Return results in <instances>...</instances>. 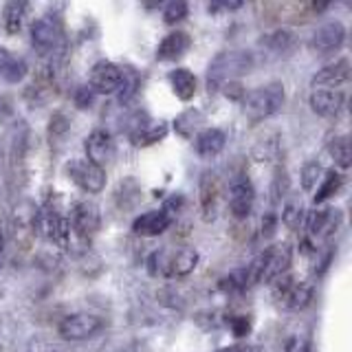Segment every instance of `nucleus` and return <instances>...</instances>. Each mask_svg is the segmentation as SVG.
<instances>
[{
	"mask_svg": "<svg viewBox=\"0 0 352 352\" xmlns=\"http://www.w3.org/2000/svg\"><path fill=\"white\" fill-rule=\"evenodd\" d=\"M86 161H91L97 168H106L115 157V141L108 130H93L84 141Z\"/></svg>",
	"mask_w": 352,
	"mask_h": 352,
	"instance_id": "9b49d317",
	"label": "nucleus"
},
{
	"mask_svg": "<svg viewBox=\"0 0 352 352\" xmlns=\"http://www.w3.org/2000/svg\"><path fill=\"white\" fill-rule=\"evenodd\" d=\"M223 88H225V95H227L229 99H236V102H238V99H240V102L245 99V91H242V86H240L238 82H229V84H225Z\"/></svg>",
	"mask_w": 352,
	"mask_h": 352,
	"instance_id": "58836bf2",
	"label": "nucleus"
},
{
	"mask_svg": "<svg viewBox=\"0 0 352 352\" xmlns=\"http://www.w3.org/2000/svg\"><path fill=\"white\" fill-rule=\"evenodd\" d=\"M7 60H9V53H7V49H0V73H3V69H5Z\"/></svg>",
	"mask_w": 352,
	"mask_h": 352,
	"instance_id": "79ce46f5",
	"label": "nucleus"
},
{
	"mask_svg": "<svg viewBox=\"0 0 352 352\" xmlns=\"http://www.w3.org/2000/svg\"><path fill=\"white\" fill-rule=\"evenodd\" d=\"M286 102L284 86L280 82H271L253 88V91L245 93L242 99V113L251 121V124H260V121L278 115Z\"/></svg>",
	"mask_w": 352,
	"mask_h": 352,
	"instance_id": "f257e3e1",
	"label": "nucleus"
},
{
	"mask_svg": "<svg viewBox=\"0 0 352 352\" xmlns=\"http://www.w3.org/2000/svg\"><path fill=\"white\" fill-rule=\"evenodd\" d=\"M102 328H104L102 317H97L93 313H73L62 319L58 333L66 341H86L95 337Z\"/></svg>",
	"mask_w": 352,
	"mask_h": 352,
	"instance_id": "20e7f679",
	"label": "nucleus"
},
{
	"mask_svg": "<svg viewBox=\"0 0 352 352\" xmlns=\"http://www.w3.org/2000/svg\"><path fill=\"white\" fill-rule=\"evenodd\" d=\"M289 176H286L284 172L282 174H278L273 179V187H271V194H273V203H280L282 198H286L289 194Z\"/></svg>",
	"mask_w": 352,
	"mask_h": 352,
	"instance_id": "e433bc0d",
	"label": "nucleus"
},
{
	"mask_svg": "<svg viewBox=\"0 0 352 352\" xmlns=\"http://www.w3.org/2000/svg\"><path fill=\"white\" fill-rule=\"evenodd\" d=\"M190 47H192V38L187 36L185 31H172L161 40V44L157 47V60L159 62L179 60L187 51H190Z\"/></svg>",
	"mask_w": 352,
	"mask_h": 352,
	"instance_id": "f3484780",
	"label": "nucleus"
},
{
	"mask_svg": "<svg viewBox=\"0 0 352 352\" xmlns=\"http://www.w3.org/2000/svg\"><path fill=\"white\" fill-rule=\"evenodd\" d=\"M341 185H344V176H341L339 172H335V170L324 172L322 181H319V185L315 187V190H317V194H315V198H313L315 205H324V203H328L330 198L339 194Z\"/></svg>",
	"mask_w": 352,
	"mask_h": 352,
	"instance_id": "393cba45",
	"label": "nucleus"
},
{
	"mask_svg": "<svg viewBox=\"0 0 352 352\" xmlns=\"http://www.w3.org/2000/svg\"><path fill=\"white\" fill-rule=\"evenodd\" d=\"M346 36H348L346 27L341 25L339 20H330V22H326V25H322L319 29L313 31L308 47H311V51L317 55H328V53H335L344 47Z\"/></svg>",
	"mask_w": 352,
	"mask_h": 352,
	"instance_id": "6e6552de",
	"label": "nucleus"
},
{
	"mask_svg": "<svg viewBox=\"0 0 352 352\" xmlns=\"http://www.w3.org/2000/svg\"><path fill=\"white\" fill-rule=\"evenodd\" d=\"M198 192H201V212H203V218L207 220H214L216 218V212H218V183H216V176L205 172L203 179H201V185H198Z\"/></svg>",
	"mask_w": 352,
	"mask_h": 352,
	"instance_id": "412c9836",
	"label": "nucleus"
},
{
	"mask_svg": "<svg viewBox=\"0 0 352 352\" xmlns=\"http://www.w3.org/2000/svg\"><path fill=\"white\" fill-rule=\"evenodd\" d=\"M62 22L58 16H40L31 22L29 40L40 55H53L62 49Z\"/></svg>",
	"mask_w": 352,
	"mask_h": 352,
	"instance_id": "7ed1b4c3",
	"label": "nucleus"
},
{
	"mask_svg": "<svg viewBox=\"0 0 352 352\" xmlns=\"http://www.w3.org/2000/svg\"><path fill=\"white\" fill-rule=\"evenodd\" d=\"M308 104H311V110L315 115L333 119L341 113V110H344L346 93L344 91H313Z\"/></svg>",
	"mask_w": 352,
	"mask_h": 352,
	"instance_id": "2eb2a0df",
	"label": "nucleus"
},
{
	"mask_svg": "<svg viewBox=\"0 0 352 352\" xmlns=\"http://www.w3.org/2000/svg\"><path fill=\"white\" fill-rule=\"evenodd\" d=\"M27 14H29V3H25V0H11V3L3 7V27L9 36H16L25 27Z\"/></svg>",
	"mask_w": 352,
	"mask_h": 352,
	"instance_id": "5701e85b",
	"label": "nucleus"
},
{
	"mask_svg": "<svg viewBox=\"0 0 352 352\" xmlns=\"http://www.w3.org/2000/svg\"><path fill=\"white\" fill-rule=\"evenodd\" d=\"M172 223H174V212L170 207H163V209H154V212H146L139 218H135L132 231L143 238H154V236L165 234Z\"/></svg>",
	"mask_w": 352,
	"mask_h": 352,
	"instance_id": "4468645a",
	"label": "nucleus"
},
{
	"mask_svg": "<svg viewBox=\"0 0 352 352\" xmlns=\"http://www.w3.org/2000/svg\"><path fill=\"white\" fill-rule=\"evenodd\" d=\"M328 154L333 157L335 165H339L341 170H348L352 165V148H350V139L346 135L333 137L328 141Z\"/></svg>",
	"mask_w": 352,
	"mask_h": 352,
	"instance_id": "bb28decb",
	"label": "nucleus"
},
{
	"mask_svg": "<svg viewBox=\"0 0 352 352\" xmlns=\"http://www.w3.org/2000/svg\"><path fill=\"white\" fill-rule=\"evenodd\" d=\"M139 86H141L139 75H137V73H132L130 69H124V84H121L119 93H117V95H119V102H121V104L130 102V99L139 93Z\"/></svg>",
	"mask_w": 352,
	"mask_h": 352,
	"instance_id": "473e14b6",
	"label": "nucleus"
},
{
	"mask_svg": "<svg viewBox=\"0 0 352 352\" xmlns=\"http://www.w3.org/2000/svg\"><path fill=\"white\" fill-rule=\"evenodd\" d=\"M324 168H322V163L319 161H308L304 163V168L300 172V183H302V190L304 192H313L315 187L319 185V181H322V176H324Z\"/></svg>",
	"mask_w": 352,
	"mask_h": 352,
	"instance_id": "c756f323",
	"label": "nucleus"
},
{
	"mask_svg": "<svg viewBox=\"0 0 352 352\" xmlns=\"http://www.w3.org/2000/svg\"><path fill=\"white\" fill-rule=\"evenodd\" d=\"M229 328H231V333H234V337H247L249 335V330H251V322H249V317L245 315H238L234 319H229Z\"/></svg>",
	"mask_w": 352,
	"mask_h": 352,
	"instance_id": "4c0bfd02",
	"label": "nucleus"
},
{
	"mask_svg": "<svg viewBox=\"0 0 352 352\" xmlns=\"http://www.w3.org/2000/svg\"><path fill=\"white\" fill-rule=\"evenodd\" d=\"M187 14H190L187 3H183V0H172V3H168L163 9V22L165 25H179V22L187 18Z\"/></svg>",
	"mask_w": 352,
	"mask_h": 352,
	"instance_id": "2f4dec72",
	"label": "nucleus"
},
{
	"mask_svg": "<svg viewBox=\"0 0 352 352\" xmlns=\"http://www.w3.org/2000/svg\"><path fill=\"white\" fill-rule=\"evenodd\" d=\"M227 203L234 218L245 220L251 216L253 205H256V190H253V185L247 176H236V179L229 183Z\"/></svg>",
	"mask_w": 352,
	"mask_h": 352,
	"instance_id": "423d86ee",
	"label": "nucleus"
},
{
	"mask_svg": "<svg viewBox=\"0 0 352 352\" xmlns=\"http://www.w3.org/2000/svg\"><path fill=\"white\" fill-rule=\"evenodd\" d=\"M5 264V247H3V238H0V269H3Z\"/></svg>",
	"mask_w": 352,
	"mask_h": 352,
	"instance_id": "c03bdc74",
	"label": "nucleus"
},
{
	"mask_svg": "<svg viewBox=\"0 0 352 352\" xmlns=\"http://www.w3.org/2000/svg\"><path fill=\"white\" fill-rule=\"evenodd\" d=\"M69 119H66L62 113H58V115H53L51 117V126H49V137L51 139H60V137H64L66 132H69Z\"/></svg>",
	"mask_w": 352,
	"mask_h": 352,
	"instance_id": "c9c22d12",
	"label": "nucleus"
},
{
	"mask_svg": "<svg viewBox=\"0 0 352 352\" xmlns=\"http://www.w3.org/2000/svg\"><path fill=\"white\" fill-rule=\"evenodd\" d=\"M341 225V212L333 207H324V209H313V212H306L304 216V229L308 231L311 238H330L339 229Z\"/></svg>",
	"mask_w": 352,
	"mask_h": 352,
	"instance_id": "f8f14e48",
	"label": "nucleus"
},
{
	"mask_svg": "<svg viewBox=\"0 0 352 352\" xmlns=\"http://www.w3.org/2000/svg\"><path fill=\"white\" fill-rule=\"evenodd\" d=\"M168 124L165 121H148V124H137L130 130V143L135 148H148L168 137Z\"/></svg>",
	"mask_w": 352,
	"mask_h": 352,
	"instance_id": "a211bd4d",
	"label": "nucleus"
},
{
	"mask_svg": "<svg viewBox=\"0 0 352 352\" xmlns=\"http://www.w3.org/2000/svg\"><path fill=\"white\" fill-rule=\"evenodd\" d=\"M95 91L91 86H77L75 88V93H73V104L80 108V110H86V108H91L95 104Z\"/></svg>",
	"mask_w": 352,
	"mask_h": 352,
	"instance_id": "f704fd0d",
	"label": "nucleus"
},
{
	"mask_svg": "<svg viewBox=\"0 0 352 352\" xmlns=\"http://www.w3.org/2000/svg\"><path fill=\"white\" fill-rule=\"evenodd\" d=\"M240 7H242V3H212L207 9H209V14H218V11H234Z\"/></svg>",
	"mask_w": 352,
	"mask_h": 352,
	"instance_id": "ea45409f",
	"label": "nucleus"
},
{
	"mask_svg": "<svg viewBox=\"0 0 352 352\" xmlns=\"http://www.w3.org/2000/svg\"><path fill=\"white\" fill-rule=\"evenodd\" d=\"M124 84V69L115 62H97L91 71V86L95 95H117Z\"/></svg>",
	"mask_w": 352,
	"mask_h": 352,
	"instance_id": "1a4fd4ad",
	"label": "nucleus"
},
{
	"mask_svg": "<svg viewBox=\"0 0 352 352\" xmlns=\"http://www.w3.org/2000/svg\"><path fill=\"white\" fill-rule=\"evenodd\" d=\"M196 267H198V251L192 247L181 249L168 260V278H185V275L194 273Z\"/></svg>",
	"mask_w": 352,
	"mask_h": 352,
	"instance_id": "4be33fe9",
	"label": "nucleus"
},
{
	"mask_svg": "<svg viewBox=\"0 0 352 352\" xmlns=\"http://www.w3.org/2000/svg\"><path fill=\"white\" fill-rule=\"evenodd\" d=\"M69 220H71V229L80 238H93L99 231V227H102V214H99V207L91 201L75 203Z\"/></svg>",
	"mask_w": 352,
	"mask_h": 352,
	"instance_id": "9d476101",
	"label": "nucleus"
},
{
	"mask_svg": "<svg viewBox=\"0 0 352 352\" xmlns=\"http://www.w3.org/2000/svg\"><path fill=\"white\" fill-rule=\"evenodd\" d=\"M66 170H69L71 181L86 194H99L106 187V170L97 168L91 161L73 159Z\"/></svg>",
	"mask_w": 352,
	"mask_h": 352,
	"instance_id": "39448f33",
	"label": "nucleus"
},
{
	"mask_svg": "<svg viewBox=\"0 0 352 352\" xmlns=\"http://www.w3.org/2000/svg\"><path fill=\"white\" fill-rule=\"evenodd\" d=\"M168 82L172 86V91L174 95L181 99V102H190V99L196 95L198 91V80H196V75L190 71V69H174L168 73Z\"/></svg>",
	"mask_w": 352,
	"mask_h": 352,
	"instance_id": "aec40b11",
	"label": "nucleus"
},
{
	"mask_svg": "<svg viewBox=\"0 0 352 352\" xmlns=\"http://www.w3.org/2000/svg\"><path fill=\"white\" fill-rule=\"evenodd\" d=\"M304 216H306V209H304L302 198L297 194L286 196V201L282 205V223L289 229H300L304 225Z\"/></svg>",
	"mask_w": 352,
	"mask_h": 352,
	"instance_id": "a878e982",
	"label": "nucleus"
},
{
	"mask_svg": "<svg viewBox=\"0 0 352 352\" xmlns=\"http://www.w3.org/2000/svg\"><path fill=\"white\" fill-rule=\"evenodd\" d=\"M350 82V64L348 60H337L333 64L324 66L313 77V91H344Z\"/></svg>",
	"mask_w": 352,
	"mask_h": 352,
	"instance_id": "ddd939ff",
	"label": "nucleus"
},
{
	"mask_svg": "<svg viewBox=\"0 0 352 352\" xmlns=\"http://www.w3.org/2000/svg\"><path fill=\"white\" fill-rule=\"evenodd\" d=\"M313 295H315L313 284L295 282L280 302L284 304V308H289V311H304V308L313 302Z\"/></svg>",
	"mask_w": 352,
	"mask_h": 352,
	"instance_id": "b1692460",
	"label": "nucleus"
},
{
	"mask_svg": "<svg viewBox=\"0 0 352 352\" xmlns=\"http://www.w3.org/2000/svg\"><path fill=\"white\" fill-rule=\"evenodd\" d=\"M38 225L44 238L51 240L53 245H58L60 249H69L71 245V220L62 216L60 212H55L51 207H44L38 216Z\"/></svg>",
	"mask_w": 352,
	"mask_h": 352,
	"instance_id": "0eeeda50",
	"label": "nucleus"
},
{
	"mask_svg": "<svg viewBox=\"0 0 352 352\" xmlns=\"http://www.w3.org/2000/svg\"><path fill=\"white\" fill-rule=\"evenodd\" d=\"M214 352H245V348L242 346H225V348H218Z\"/></svg>",
	"mask_w": 352,
	"mask_h": 352,
	"instance_id": "a19ab883",
	"label": "nucleus"
},
{
	"mask_svg": "<svg viewBox=\"0 0 352 352\" xmlns=\"http://www.w3.org/2000/svg\"><path fill=\"white\" fill-rule=\"evenodd\" d=\"M201 124H203V115L198 110H185L183 115L176 117L174 130L185 139H194L201 132Z\"/></svg>",
	"mask_w": 352,
	"mask_h": 352,
	"instance_id": "cd10ccee",
	"label": "nucleus"
},
{
	"mask_svg": "<svg viewBox=\"0 0 352 352\" xmlns=\"http://www.w3.org/2000/svg\"><path fill=\"white\" fill-rule=\"evenodd\" d=\"M27 73H29L27 62L22 58H11V55H9V60H7L5 69L0 75H3L5 82H9V84H20L27 77Z\"/></svg>",
	"mask_w": 352,
	"mask_h": 352,
	"instance_id": "7c9ffc66",
	"label": "nucleus"
},
{
	"mask_svg": "<svg viewBox=\"0 0 352 352\" xmlns=\"http://www.w3.org/2000/svg\"><path fill=\"white\" fill-rule=\"evenodd\" d=\"M227 146V135L220 128H203L194 137V148L196 152L205 159H212L220 154Z\"/></svg>",
	"mask_w": 352,
	"mask_h": 352,
	"instance_id": "6ab92c4d",
	"label": "nucleus"
},
{
	"mask_svg": "<svg viewBox=\"0 0 352 352\" xmlns=\"http://www.w3.org/2000/svg\"><path fill=\"white\" fill-rule=\"evenodd\" d=\"M47 352H51V350H47Z\"/></svg>",
	"mask_w": 352,
	"mask_h": 352,
	"instance_id": "a18cd8bd",
	"label": "nucleus"
},
{
	"mask_svg": "<svg viewBox=\"0 0 352 352\" xmlns=\"http://www.w3.org/2000/svg\"><path fill=\"white\" fill-rule=\"evenodd\" d=\"M291 262H293V249H291V245L269 247V262H267V269H264L262 282L273 284L275 280H280V278H284V275H289Z\"/></svg>",
	"mask_w": 352,
	"mask_h": 352,
	"instance_id": "dca6fc26",
	"label": "nucleus"
},
{
	"mask_svg": "<svg viewBox=\"0 0 352 352\" xmlns=\"http://www.w3.org/2000/svg\"><path fill=\"white\" fill-rule=\"evenodd\" d=\"M253 71V55L247 51H223L209 62L207 69V84L209 91L229 82H236L240 75Z\"/></svg>",
	"mask_w": 352,
	"mask_h": 352,
	"instance_id": "f03ea898",
	"label": "nucleus"
},
{
	"mask_svg": "<svg viewBox=\"0 0 352 352\" xmlns=\"http://www.w3.org/2000/svg\"><path fill=\"white\" fill-rule=\"evenodd\" d=\"M293 42H295L293 31L275 29V31L267 33V36L262 38V47H267L271 53H284V51H289L293 47Z\"/></svg>",
	"mask_w": 352,
	"mask_h": 352,
	"instance_id": "c85d7f7f",
	"label": "nucleus"
},
{
	"mask_svg": "<svg viewBox=\"0 0 352 352\" xmlns=\"http://www.w3.org/2000/svg\"><path fill=\"white\" fill-rule=\"evenodd\" d=\"M297 352H313V346H311V341H304V344L297 348Z\"/></svg>",
	"mask_w": 352,
	"mask_h": 352,
	"instance_id": "37998d69",
	"label": "nucleus"
},
{
	"mask_svg": "<svg viewBox=\"0 0 352 352\" xmlns=\"http://www.w3.org/2000/svg\"><path fill=\"white\" fill-rule=\"evenodd\" d=\"M220 289H223L225 293H242L249 289L247 284V271L245 269H238L234 273H229L227 278L220 282Z\"/></svg>",
	"mask_w": 352,
	"mask_h": 352,
	"instance_id": "72a5a7b5",
	"label": "nucleus"
}]
</instances>
